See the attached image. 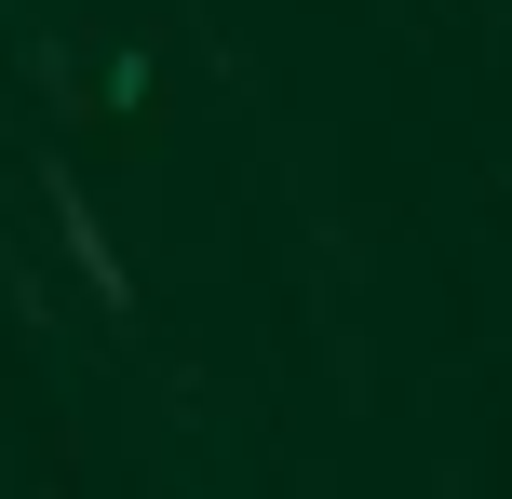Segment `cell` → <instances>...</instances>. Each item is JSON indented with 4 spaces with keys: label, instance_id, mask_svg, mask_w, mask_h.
Returning a JSON list of instances; mask_svg holds the SVG:
<instances>
[{
    "label": "cell",
    "instance_id": "cell-1",
    "mask_svg": "<svg viewBox=\"0 0 512 499\" xmlns=\"http://www.w3.org/2000/svg\"><path fill=\"white\" fill-rule=\"evenodd\" d=\"M81 108L122 122V135H149V122H162V54H149V41H108L95 68H81Z\"/></svg>",
    "mask_w": 512,
    "mask_h": 499
},
{
    "label": "cell",
    "instance_id": "cell-2",
    "mask_svg": "<svg viewBox=\"0 0 512 499\" xmlns=\"http://www.w3.org/2000/svg\"><path fill=\"white\" fill-rule=\"evenodd\" d=\"M499 189H512V162H499Z\"/></svg>",
    "mask_w": 512,
    "mask_h": 499
}]
</instances>
